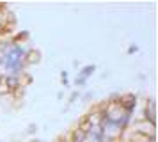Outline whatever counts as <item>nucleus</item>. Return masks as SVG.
I'll use <instances>...</instances> for the list:
<instances>
[{
	"label": "nucleus",
	"mask_w": 158,
	"mask_h": 142,
	"mask_svg": "<svg viewBox=\"0 0 158 142\" xmlns=\"http://www.w3.org/2000/svg\"><path fill=\"white\" fill-rule=\"evenodd\" d=\"M146 119H148V123H151V124H156V105H155V101H153V99H149V101H148Z\"/></svg>",
	"instance_id": "nucleus-1"
},
{
	"label": "nucleus",
	"mask_w": 158,
	"mask_h": 142,
	"mask_svg": "<svg viewBox=\"0 0 158 142\" xmlns=\"http://www.w3.org/2000/svg\"><path fill=\"white\" fill-rule=\"evenodd\" d=\"M6 85L11 87V89L18 87V77H6Z\"/></svg>",
	"instance_id": "nucleus-2"
}]
</instances>
